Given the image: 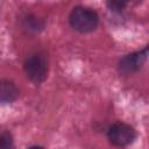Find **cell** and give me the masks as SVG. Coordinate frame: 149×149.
Segmentation results:
<instances>
[{
  "label": "cell",
  "mask_w": 149,
  "mask_h": 149,
  "mask_svg": "<svg viewBox=\"0 0 149 149\" xmlns=\"http://www.w3.org/2000/svg\"><path fill=\"white\" fill-rule=\"evenodd\" d=\"M28 149H43V148L42 147H38V146H34V147H30Z\"/></svg>",
  "instance_id": "obj_8"
},
{
  "label": "cell",
  "mask_w": 149,
  "mask_h": 149,
  "mask_svg": "<svg viewBox=\"0 0 149 149\" xmlns=\"http://www.w3.org/2000/svg\"><path fill=\"white\" fill-rule=\"evenodd\" d=\"M0 149H15L14 141L10 134L3 133L0 135Z\"/></svg>",
  "instance_id": "obj_6"
},
{
  "label": "cell",
  "mask_w": 149,
  "mask_h": 149,
  "mask_svg": "<svg viewBox=\"0 0 149 149\" xmlns=\"http://www.w3.org/2000/svg\"><path fill=\"white\" fill-rule=\"evenodd\" d=\"M147 56H148V49L147 48H144L141 51L132 52V54L123 56L119 62L120 71L122 73H126V74L139 71L142 68V65L144 64Z\"/></svg>",
  "instance_id": "obj_4"
},
{
  "label": "cell",
  "mask_w": 149,
  "mask_h": 149,
  "mask_svg": "<svg viewBox=\"0 0 149 149\" xmlns=\"http://www.w3.org/2000/svg\"><path fill=\"white\" fill-rule=\"evenodd\" d=\"M23 68L27 77L36 84L44 81L48 77V71H49L48 61L41 54H34L29 56L26 59Z\"/></svg>",
  "instance_id": "obj_2"
},
{
  "label": "cell",
  "mask_w": 149,
  "mask_h": 149,
  "mask_svg": "<svg viewBox=\"0 0 149 149\" xmlns=\"http://www.w3.org/2000/svg\"><path fill=\"white\" fill-rule=\"evenodd\" d=\"M70 24L73 29L80 33H90L94 30L99 23L98 14L87 7H74L69 17Z\"/></svg>",
  "instance_id": "obj_1"
},
{
  "label": "cell",
  "mask_w": 149,
  "mask_h": 149,
  "mask_svg": "<svg viewBox=\"0 0 149 149\" xmlns=\"http://www.w3.org/2000/svg\"><path fill=\"white\" fill-rule=\"evenodd\" d=\"M107 137L113 146L125 147V146L130 144L135 140L136 132L132 126L127 123L116 122L109 127L107 132Z\"/></svg>",
  "instance_id": "obj_3"
},
{
  "label": "cell",
  "mask_w": 149,
  "mask_h": 149,
  "mask_svg": "<svg viewBox=\"0 0 149 149\" xmlns=\"http://www.w3.org/2000/svg\"><path fill=\"white\" fill-rule=\"evenodd\" d=\"M126 2H121V1H108L107 6L113 12H121L125 7H126Z\"/></svg>",
  "instance_id": "obj_7"
},
{
  "label": "cell",
  "mask_w": 149,
  "mask_h": 149,
  "mask_svg": "<svg viewBox=\"0 0 149 149\" xmlns=\"http://www.w3.org/2000/svg\"><path fill=\"white\" fill-rule=\"evenodd\" d=\"M19 97V88L13 81L0 80V104H10Z\"/></svg>",
  "instance_id": "obj_5"
}]
</instances>
